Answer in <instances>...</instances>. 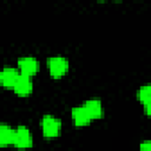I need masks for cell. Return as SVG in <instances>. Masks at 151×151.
<instances>
[{
  "label": "cell",
  "mask_w": 151,
  "mask_h": 151,
  "mask_svg": "<svg viewBox=\"0 0 151 151\" xmlns=\"http://www.w3.org/2000/svg\"><path fill=\"white\" fill-rule=\"evenodd\" d=\"M139 151H151V143H150V140L142 142V144L139 146Z\"/></svg>",
  "instance_id": "cell-11"
},
{
  "label": "cell",
  "mask_w": 151,
  "mask_h": 151,
  "mask_svg": "<svg viewBox=\"0 0 151 151\" xmlns=\"http://www.w3.org/2000/svg\"><path fill=\"white\" fill-rule=\"evenodd\" d=\"M41 130L45 137L54 138L59 136L61 131V122L59 118L52 114H44V117L41 118Z\"/></svg>",
  "instance_id": "cell-1"
},
{
  "label": "cell",
  "mask_w": 151,
  "mask_h": 151,
  "mask_svg": "<svg viewBox=\"0 0 151 151\" xmlns=\"http://www.w3.org/2000/svg\"><path fill=\"white\" fill-rule=\"evenodd\" d=\"M18 67L21 74L32 77L39 71V61L34 57H21L18 60Z\"/></svg>",
  "instance_id": "cell-4"
},
{
  "label": "cell",
  "mask_w": 151,
  "mask_h": 151,
  "mask_svg": "<svg viewBox=\"0 0 151 151\" xmlns=\"http://www.w3.org/2000/svg\"><path fill=\"white\" fill-rule=\"evenodd\" d=\"M19 74H20L19 70H17L14 67L5 66L2 70H0V86L13 88Z\"/></svg>",
  "instance_id": "cell-6"
},
{
  "label": "cell",
  "mask_w": 151,
  "mask_h": 151,
  "mask_svg": "<svg viewBox=\"0 0 151 151\" xmlns=\"http://www.w3.org/2000/svg\"><path fill=\"white\" fill-rule=\"evenodd\" d=\"M71 117H72L73 124L77 125V126H85L92 120L91 117L88 116L87 111L85 110V107L83 105L73 107L72 111H71Z\"/></svg>",
  "instance_id": "cell-8"
},
{
  "label": "cell",
  "mask_w": 151,
  "mask_h": 151,
  "mask_svg": "<svg viewBox=\"0 0 151 151\" xmlns=\"http://www.w3.org/2000/svg\"><path fill=\"white\" fill-rule=\"evenodd\" d=\"M68 60L61 55H55L47 59V67L51 77L53 78H61L68 71Z\"/></svg>",
  "instance_id": "cell-2"
},
{
  "label": "cell",
  "mask_w": 151,
  "mask_h": 151,
  "mask_svg": "<svg viewBox=\"0 0 151 151\" xmlns=\"http://www.w3.org/2000/svg\"><path fill=\"white\" fill-rule=\"evenodd\" d=\"M85 110L87 111L88 116L91 117V119H98L100 117H103L104 114V109H103V104L98 98H91L87 99L84 105Z\"/></svg>",
  "instance_id": "cell-7"
},
{
  "label": "cell",
  "mask_w": 151,
  "mask_h": 151,
  "mask_svg": "<svg viewBox=\"0 0 151 151\" xmlns=\"http://www.w3.org/2000/svg\"><path fill=\"white\" fill-rule=\"evenodd\" d=\"M18 149H28L33 145V136L29 129L25 125H19L14 129V138L12 143Z\"/></svg>",
  "instance_id": "cell-3"
},
{
  "label": "cell",
  "mask_w": 151,
  "mask_h": 151,
  "mask_svg": "<svg viewBox=\"0 0 151 151\" xmlns=\"http://www.w3.org/2000/svg\"><path fill=\"white\" fill-rule=\"evenodd\" d=\"M137 98H138V100L143 104L144 111H145V113L149 116V114H150V106H151V86H150V84L142 85V86L138 88Z\"/></svg>",
  "instance_id": "cell-9"
},
{
  "label": "cell",
  "mask_w": 151,
  "mask_h": 151,
  "mask_svg": "<svg viewBox=\"0 0 151 151\" xmlns=\"http://www.w3.org/2000/svg\"><path fill=\"white\" fill-rule=\"evenodd\" d=\"M14 92L18 96H28L33 91V81L31 77L25 76V74H19L14 86H13Z\"/></svg>",
  "instance_id": "cell-5"
},
{
  "label": "cell",
  "mask_w": 151,
  "mask_h": 151,
  "mask_svg": "<svg viewBox=\"0 0 151 151\" xmlns=\"http://www.w3.org/2000/svg\"><path fill=\"white\" fill-rule=\"evenodd\" d=\"M14 129L5 123H0V146H7L13 143Z\"/></svg>",
  "instance_id": "cell-10"
}]
</instances>
